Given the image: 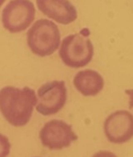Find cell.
<instances>
[{
  "instance_id": "7a4b0ae2",
  "label": "cell",
  "mask_w": 133,
  "mask_h": 157,
  "mask_svg": "<svg viewBox=\"0 0 133 157\" xmlns=\"http://www.w3.org/2000/svg\"><path fill=\"white\" fill-rule=\"evenodd\" d=\"M27 43L35 55L40 57L50 56L58 50L61 44L59 28L49 19H39L28 30Z\"/></svg>"
},
{
  "instance_id": "7c38bea8",
  "label": "cell",
  "mask_w": 133,
  "mask_h": 157,
  "mask_svg": "<svg viewBox=\"0 0 133 157\" xmlns=\"http://www.w3.org/2000/svg\"><path fill=\"white\" fill-rule=\"evenodd\" d=\"M125 92H126L127 95L130 96V98H131V100H130V108L133 109V90H126Z\"/></svg>"
},
{
  "instance_id": "6da1fadb",
  "label": "cell",
  "mask_w": 133,
  "mask_h": 157,
  "mask_svg": "<svg viewBox=\"0 0 133 157\" xmlns=\"http://www.w3.org/2000/svg\"><path fill=\"white\" fill-rule=\"evenodd\" d=\"M37 103L35 91L28 86L21 89L5 86L0 90V112L14 127H23L28 123Z\"/></svg>"
},
{
  "instance_id": "4fadbf2b",
  "label": "cell",
  "mask_w": 133,
  "mask_h": 157,
  "mask_svg": "<svg viewBox=\"0 0 133 157\" xmlns=\"http://www.w3.org/2000/svg\"><path fill=\"white\" fill-rule=\"evenodd\" d=\"M5 1H6V0H0V6H2V5L5 3Z\"/></svg>"
},
{
  "instance_id": "3957f363",
  "label": "cell",
  "mask_w": 133,
  "mask_h": 157,
  "mask_svg": "<svg viewBox=\"0 0 133 157\" xmlns=\"http://www.w3.org/2000/svg\"><path fill=\"white\" fill-rule=\"evenodd\" d=\"M59 55L66 66L81 68L92 61L94 46L86 35H82V33L71 34L63 40Z\"/></svg>"
},
{
  "instance_id": "8fae6325",
  "label": "cell",
  "mask_w": 133,
  "mask_h": 157,
  "mask_svg": "<svg viewBox=\"0 0 133 157\" xmlns=\"http://www.w3.org/2000/svg\"><path fill=\"white\" fill-rule=\"evenodd\" d=\"M92 157H118L115 154L108 151H100L96 153Z\"/></svg>"
},
{
  "instance_id": "8992f818",
  "label": "cell",
  "mask_w": 133,
  "mask_h": 157,
  "mask_svg": "<svg viewBox=\"0 0 133 157\" xmlns=\"http://www.w3.org/2000/svg\"><path fill=\"white\" fill-rule=\"evenodd\" d=\"M39 137L41 144L50 150L67 148L78 139L72 126L61 120H51L45 123Z\"/></svg>"
},
{
  "instance_id": "5b68a950",
  "label": "cell",
  "mask_w": 133,
  "mask_h": 157,
  "mask_svg": "<svg viewBox=\"0 0 133 157\" xmlns=\"http://www.w3.org/2000/svg\"><path fill=\"white\" fill-rule=\"evenodd\" d=\"M37 111L44 116L58 113L67 100V89L64 81H51L38 89Z\"/></svg>"
},
{
  "instance_id": "277c9868",
  "label": "cell",
  "mask_w": 133,
  "mask_h": 157,
  "mask_svg": "<svg viewBox=\"0 0 133 157\" xmlns=\"http://www.w3.org/2000/svg\"><path fill=\"white\" fill-rule=\"evenodd\" d=\"M35 14V6L30 0H11L2 12L3 27L10 33H19L31 25Z\"/></svg>"
},
{
  "instance_id": "ba28073f",
  "label": "cell",
  "mask_w": 133,
  "mask_h": 157,
  "mask_svg": "<svg viewBox=\"0 0 133 157\" xmlns=\"http://www.w3.org/2000/svg\"><path fill=\"white\" fill-rule=\"evenodd\" d=\"M42 14L57 23L68 25L77 18V10L69 0H36Z\"/></svg>"
},
{
  "instance_id": "30bf717a",
  "label": "cell",
  "mask_w": 133,
  "mask_h": 157,
  "mask_svg": "<svg viewBox=\"0 0 133 157\" xmlns=\"http://www.w3.org/2000/svg\"><path fill=\"white\" fill-rule=\"evenodd\" d=\"M11 144L8 138L0 133V157H7L10 154Z\"/></svg>"
},
{
  "instance_id": "52a82bcc",
  "label": "cell",
  "mask_w": 133,
  "mask_h": 157,
  "mask_svg": "<svg viewBox=\"0 0 133 157\" xmlns=\"http://www.w3.org/2000/svg\"><path fill=\"white\" fill-rule=\"evenodd\" d=\"M104 132L112 144L128 143L133 138V115L127 110L111 113L104 122Z\"/></svg>"
},
{
  "instance_id": "9c48e42d",
  "label": "cell",
  "mask_w": 133,
  "mask_h": 157,
  "mask_svg": "<svg viewBox=\"0 0 133 157\" xmlns=\"http://www.w3.org/2000/svg\"><path fill=\"white\" fill-rule=\"evenodd\" d=\"M104 78L94 70L87 69L78 72L74 78V86L76 90L85 97H95L104 88Z\"/></svg>"
}]
</instances>
